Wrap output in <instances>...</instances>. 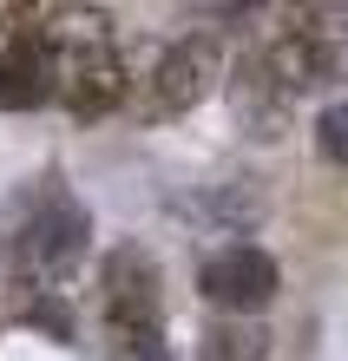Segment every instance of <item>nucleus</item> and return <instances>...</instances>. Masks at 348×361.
<instances>
[{
	"label": "nucleus",
	"mask_w": 348,
	"mask_h": 361,
	"mask_svg": "<svg viewBox=\"0 0 348 361\" xmlns=\"http://www.w3.org/2000/svg\"><path fill=\"white\" fill-rule=\"evenodd\" d=\"M99 289H105V329L119 335V348L158 335V302H164L158 295V263H151L138 243H119L112 257H105Z\"/></svg>",
	"instance_id": "obj_2"
},
{
	"label": "nucleus",
	"mask_w": 348,
	"mask_h": 361,
	"mask_svg": "<svg viewBox=\"0 0 348 361\" xmlns=\"http://www.w3.org/2000/svg\"><path fill=\"white\" fill-rule=\"evenodd\" d=\"M125 92H132V73L112 47H92L59 66V99H66L73 118H105L112 105H125Z\"/></svg>",
	"instance_id": "obj_7"
},
{
	"label": "nucleus",
	"mask_w": 348,
	"mask_h": 361,
	"mask_svg": "<svg viewBox=\"0 0 348 361\" xmlns=\"http://www.w3.org/2000/svg\"><path fill=\"white\" fill-rule=\"evenodd\" d=\"M217 47L210 39H178V47L158 53V66L138 79V112L145 118H178L191 105H204L210 86H217Z\"/></svg>",
	"instance_id": "obj_3"
},
{
	"label": "nucleus",
	"mask_w": 348,
	"mask_h": 361,
	"mask_svg": "<svg viewBox=\"0 0 348 361\" xmlns=\"http://www.w3.org/2000/svg\"><path fill=\"white\" fill-rule=\"evenodd\" d=\"M53 92H59V53L33 27H20L7 39V53H0V105H7V112H33V105H47Z\"/></svg>",
	"instance_id": "obj_6"
},
{
	"label": "nucleus",
	"mask_w": 348,
	"mask_h": 361,
	"mask_svg": "<svg viewBox=\"0 0 348 361\" xmlns=\"http://www.w3.org/2000/svg\"><path fill=\"white\" fill-rule=\"evenodd\" d=\"M85 210L73 204V197H53L33 210V224L20 230V276H33L40 289L47 283H59V276H73V263H79V250H85Z\"/></svg>",
	"instance_id": "obj_4"
},
{
	"label": "nucleus",
	"mask_w": 348,
	"mask_h": 361,
	"mask_svg": "<svg viewBox=\"0 0 348 361\" xmlns=\"http://www.w3.org/2000/svg\"><path fill=\"white\" fill-rule=\"evenodd\" d=\"M119 361H171V348L151 335V342H132V348H119Z\"/></svg>",
	"instance_id": "obj_11"
},
{
	"label": "nucleus",
	"mask_w": 348,
	"mask_h": 361,
	"mask_svg": "<svg viewBox=\"0 0 348 361\" xmlns=\"http://www.w3.org/2000/svg\"><path fill=\"white\" fill-rule=\"evenodd\" d=\"M198 289L210 295L217 309H230V315H256V309L276 302L282 276H276V263H270V250H256V243H224V250L198 269Z\"/></svg>",
	"instance_id": "obj_5"
},
{
	"label": "nucleus",
	"mask_w": 348,
	"mask_h": 361,
	"mask_svg": "<svg viewBox=\"0 0 348 361\" xmlns=\"http://www.w3.org/2000/svg\"><path fill=\"white\" fill-rule=\"evenodd\" d=\"M316 152L329 164H348V99H335L329 112L316 118Z\"/></svg>",
	"instance_id": "obj_10"
},
{
	"label": "nucleus",
	"mask_w": 348,
	"mask_h": 361,
	"mask_svg": "<svg viewBox=\"0 0 348 361\" xmlns=\"http://www.w3.org/2000/svg\"><path fill=\"white\" fill-rule=\"evenodd\" d=\"M198 361H270V335L256 315H224V322L204 329Z\"/></svg>",
	"instance_id": "obj_9"
},
{
	"label": "nucleus",
	"mask_w": 348,
	"mask_h": 361,
	"mask_svg": "<svg viewBox=\"0 0 348 361\" xmlns=\"http://www.w3.org/2000/svg\"><path fill=\"white\" fill-rule=\"evenodd\" d=\"M263 66L282 79V92H316L329 79H348V7H296L289 27L270 39Z\"/></svg>",
	"instance_id": "obj_1"
},
{
	"label": "nucleus",
	"mask_w": 348,
	"mask_h": 361,
	"mask_svg": "<svg viewBox=\"0 0 348 361\" xmlns=\"http://www.w3.org/2000/svg\"><path fill=\"white\" fill-rule=\"evenodd\" d=\"M230 99H236V118H244L256 138H276V132H282V118H289V92H282V79L263 66V59L236 66Z\"/></svg>",
	"instance_id": "obj_8"
}]
</instances>
